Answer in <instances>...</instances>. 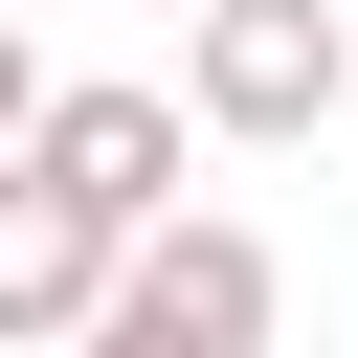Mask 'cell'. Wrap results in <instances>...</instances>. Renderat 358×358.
I'll return each mask as SVG.
<instances>
[{"label": "cell", "instance_id": "cell-1", "mask_svg": "<svg viewBox=\"0 0 358 358\" xmlns=\"http://www.w3.org/2000/svg\"><path fill=\"white\" fill-rule=\"evenodd\" d=\"M268 336H291V268H268V224H224V201L134 224L112 291L67 313V358H268Z\"/></svg>", "mask_w": 358, "mask_h": 358}, {"label": "cell", "instance_id": "cell-2", "mask_svg": "<svg viewBox=\"0 0 358 358\" xmlns=\"http://www.w3.org/2000/svg\"><path fill=\"white\" fill-rule=\"evenodd\" d=\"M336 90H358V0H201L179 22V134L291 157V134H336Z\"/></svg>", "mask_w": 358, "mask_h": 358}, {"label": "cell", "instance_id": "cell-3", "mask_svg": "<svg viewBox=\"0 0 358 358\" xmlns=\"http://www.w3.org/2000/svg\"><path fill=\"white\" fill-rule=\"evenodd\" d=\"M0 157H22V179L67 201V224H112V246H134V224H179V90H134V67L45 90V112L0 134Z\"/></svg>", "mask_w": 358, "mask_h": 358}, {"label": "cell", "instance_id": "cell-4", "mask_svg": "<svg viewBox=\"0 0 358 358\" xmlns=\"http://www.w3.org/2000/svg\"><path fill=\"white\" fill-rule=\"evenodd\" d=\"M112 291V224H67L22 157H0V358H67V313Z\"/></svg>", "mask_w": 358, "mask_h": 358}, {"label": "cell", "instance_id": "cell-5", "mask_svg": "<svg viewBox=\"0 0 358 358\" xmlns=\"http://www.w3.org/2000/svg\"><path fill=\"white\" fill-rule=\"evenodd\" d=\"M22 112H45V45H22V22H0V134H22Z\"/></svg>", "mask_w": 358, "mask_h": 358}, {"label": "cell", "instance_id": "cell-6", "mask_svg": "<svg viewBox=\"0 0 358 358\" xmlns=\"http://www.w3.org/2000/svg\"><path fill=\"white\" fill-rule=\"evenodd\" d=\"M157 22H201V0H157Z\"/></svg>", "mask_w": 358, "mask_h": 358}]
</instances>
